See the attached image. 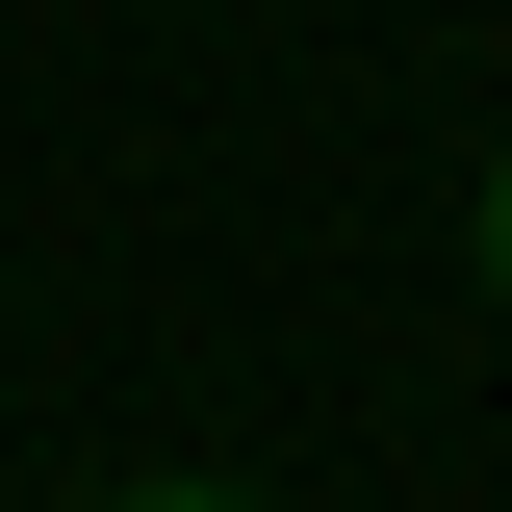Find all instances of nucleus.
Masks as SVG:
<instances>
[{
	"label": "nucleus",
	"mask_w": 512,
	"mask_h": 512,
	"mask_svg": "<svg viewBox=\"0 0 512 512\" xmlns=\"http://www.w3.org/2000/svg\"><path fill=\"white\" fill-rule=\"evenodd\" d=\"M103 512H256V487H205V461H154V487H103Z\"/></svg>",
	"instance_id": "nucleus-2"
},
{
	"label": "nucleus",
	"mask_w": 512,
	"mask_h": 512,
	"mask_svg": "<svg viewBox=\"0 0 512 512\" xmlns=\"http://www.w3.org/2000/svg\"><path fill=\"white\" fill-rule=\"evenodd\" d=\"M461 308L512 333V154H487V180H461Z\"/></svg>",
	"instance_id": "nucleus-1"
}]
</instances>
